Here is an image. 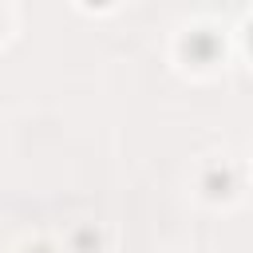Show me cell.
Masks as SVG:
<instances>
[{"instance_id":"obj_2","label":"cell","mask_w":253,"mask_h":253,"mask_svg":"<svg viewBox=\"0 0 253 253\" xmlns=\"http://www.w3.org/2000/svg\"><path fill=\"white\" fill-rule=\"evenodd\" d=\"M87 4H91V8H103V4H111V0H87Z\"/></svg>"},{"instance_id":"obj_1","label":"cell","mask_w":253,"mask_h":253,"mask_svg":"<svg viewBox=\"0 0 253 253\" xmlns=\"http://www.w3.org/2000/svg\"><path fill=\"white\" fill-rule=\"evenodd\" d=\"M213 51H217V40H213L210 32H190V40H186V55H190L194 63H210Z\"/></svg>"}]
</instances>
